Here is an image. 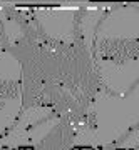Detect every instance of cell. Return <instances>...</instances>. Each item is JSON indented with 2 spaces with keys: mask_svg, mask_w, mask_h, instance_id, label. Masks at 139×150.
<instances>
[{
  "mask_svg": "<svg viewBox=\"0 0 139 150\" xmlns=\"http://www.w3.org/2000/svg\"><path fill=\"white\" fill-rule=\"evenodd\" d=\"M15 83L12 82H0V97H15Z\"/></svg>",
  "mask_w": 139,
  "mask_h": 150,
  "instance_id": "1",
  "label": "cell"
}]
</instances>
